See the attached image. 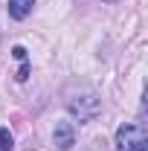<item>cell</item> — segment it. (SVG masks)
<instances>
[{"label": "cell", "instance_id": "6da1fadb", "mask_svg": "<svg viewBox=\"0 0 148 151\" xmlns=\"http://www.w3.org/2000/svg\"><path fill=\"white\" fill-rule=\"evenodd\" d=\"M116 148L119 151H148V137L145 128L137 122H125L116 131Z\"/></svg>", "mask_w": 148, "mask_h": 151}, {"label": "cell", "instance_id": "7a4b0ae2", "mask_svg": "<svg viewBox=\"0 0 148 151\" xmlns=\"http://www.w3.org/2000/svg\"><path fill=\"white\" fill-rule=\"evenodd\" d=\"M67 108H70L73 116H78V122H90V119L99 116L102 102H99L96 93H81V96H73V99L67 102Z\"/></svg>", "mask_w": 148, "mask_h": 151}, {"label": "cell", "instance_id": "3957f363", "mask_svg": "<svg viewBox=\"0 0 148 151\" xmlns=\"http://www.w3.org/2000/svg\"><path fill=\"white\" fill-rule=\"evenodd\" d=\"M52 142H55L61 151L73 148V145H75V128H73V122H58L55 131H52Z\"/></svg>", "mask_w": 148, "mask_h": 151}, {"label": "cell", "instance_id": "277c9868", "mask_svg": "<svg viewBox=\"0 0 148 151\" xmlns=\"http://www.w3.org/2000/svg\"><path fill=\"white\" fill-rule=\"evenodd\" d=\"M32 6H35V0H9V15L15 20H23L32 15Z\"/></svg>", "mask_w": 148, "mask_h": 151}, {"label": "cell", "instance_id": "5b68a950", "mask_svg": "<svg viewBox=\"0 0 148 151\" xmlns=\"http://www.w3.org/2000/svg\"><path fill=\"white\" fill-rule=\"evenodd\" d=\"M15 148V137L9 128H0V151H12Z\"/></svg>", "mask_w": 148, "mask_h": 151}, {"label": "cell", "instance_id": "8992f818", "mask_svg": "<svg viewBox=\"0 0 148 151\" xmlns=\"http://www.w3.org/2000/svg\"><path fill=\"white\" fill-rule=\"evenodd\" d=\"M29 78V64L26 61H20V70H18V81H26Z\"/></svg>", "mask_w": 148, "mask_h": 151}, {"label": "cell", "instance_id": "52a82bcc", "mask_svg": "<svg viewBox=\"0 0 148 151\" xmlns=\"http://www.w3.org/2000/svg\"><path fill=\"white\" fill-rule=\"evenodd\" d=\"M12 55L18 58V61H26V50H23V47H15V50H12Z\"/></svg>", "mask_w": 148, "mask_h": 151}]
</instances>
